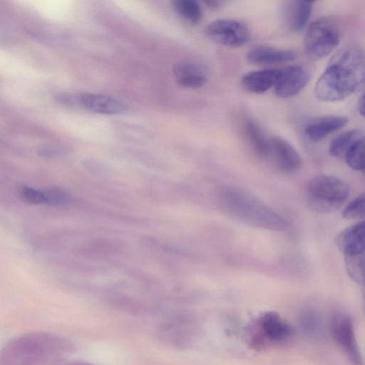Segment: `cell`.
Segmentation results:
<instances>
[{"mask_svg":"<svg viewBox=\"0 0 365 365\" xmlns=\"http://www.w3.org/2000/svg\"><path fill=\"white\" fill-rule=\"evenodd\" d=\"M173 74L177 83L182 87L198 88L205 86L207 78L196 65L183 62L173 66Z\"/></svg>","mask_w":365,"mask_h":365,"instance_id":"16","label":"cell"},{"mask_svg":"<svg viewBox=\"0 0 365 365\" xmlns=\"http://www.w3.org/2000/svg\"><path fill=\"white\" fill-rule=\"evenodd\" d=\"M358 110L361 115H364V95L362 93L358 100Z\"/></svg>","mask_w":365,"mask_h":365,"instance_id":"28","label":"cell"},{"mask_svg":"<svg viewBox=\"0 0 365 365\" xmlns=\"http://www.w3.org/2000/svg\"><path fill=\"white\" fill-rule=\"evenodd\" d=\"M348 120V118L341 115L317 117L305 125L304 132L310 140L318 142L344 128L347 124Z\"/></svg>","mask_w":365,"mask_h":365,"instance_id":"13","label":"cell"},{"mask_svg":"<svg viewBox=\"0 0 365 365\" xmlns=\"http://www.w3.org/2000/svg\"><path fill=\"white\" fill-rule=\"evenodd\" d=\"M309 80V73L304 66H287L279 69V74L274 85V93L282 98L295 96L304 88Z\"/></svg>","mask_w":365,"mask_h":365,"instance_id":"9","label":"cell"},{"mask_svg":"<svg viewBox=\"0 0 365 365\" xmlns=\"http://www.w3.org/2000/svg\"><path fill=\"white\" fill-rule=\"evenodd\" d=\"M364 222H359L339 232L335 237L338 249L346 256L364 254Z\"/></svg>","mask_w":365,"mask_h":365,"instance_id":"12","label":"cell"},{"mask_svg":"<svg viewBox=\"0 0 365 365\" xmlns=\"http://www.w3.org/2000/svg\"><path fill=\"white\" fill-rule=\"evenodd\" d=\"M341 29L332 17L317 18L308 26L304 38L306 56L318 61L329 56L339 44Z\"/></svg>","mask_w":365,"mask_h":365,"instance_id":"5","label":"cell"},{"mask_svg":"<svg viewBox=\"0 0 365 365\" xmlns=\"http://www.w3.org/2000/svg\"><path fill=\"white\" fill-rule=\"evenodd\" d=\"M67 365H90V364H67Z\"/></svg>","mask_w":365,"mask_h":365,"instance_id":"29","label":"cell"},{"mask_svg":"<svg viewBox=\"0 0 365 365\" xmlns=\"http://www.w3.org/2000/svg\"><path fill=\"white\" fill-rule=\"evenodd\" d=\"M222 203L231 215L251 225L274 230L286 227L284 219L245 190L227 188L222 195Z\"/></svg>","mask_w":365,"mask_h":365,"instance_id":"3","label":"cell"},{"mask_svg":"<svg viewBox=\"0 0 365 365\" xmlns=\"http://www.w3.org/2000/svg\"><path fill=\"white\" fill-rule=\"evenodd\" d=\"M296 53L291 50L281 49L269 46H258L247 54V60L255 65H275L292 61Z\"/></svg>","mask_w":365,"mask_h":365,"instance_id":"14","label":"cell"},{"mask_svg":"<svg viewBox=\"0 0 365 365\" xmlns=\"http://www.w3.org/2000/svg\"><path fill=\"white\" fill-rule=\"evenodd\" d=\"M312 4L309 1L293 2L289 24L294 31L300 32L306 26L312 13Z\"/></svg>","mask_w":365,"mask_h":365,"instance_id":"19","label":"cell"},{"mask_svg":"<svg viewBox=\"0 0 365 365\" xmlns=\"http://www.w3.org/2000/svg\"><path fill=\"white\" fill-rule=\"evenodd\" d=\"M300 323L302 328L308 334L319 336L322 332L323 324L318 313L312 310H306L301 314Z\"/></svg>","mask_w":365,"mask_h":365,"instance_id":"22","label":"cell"},{"mask_svg":"<svg viewBox=\"0 0 365 365\" xmlns=\"http://www.w3.org/2000/svg\"><path fill=\"white\" fill-rule=\"evenodd\" d=\"M20 195L23 200L31 204L45 203V196L43 192L24 186L20 190Z\"/></svg>","mask_w":365,"mask_h":365,"instance_id":"26","label":"cell"},{"mask_svg":"<svg viewBox=\"0 0 365 365\" xmlns=\"http://www.w3.org/2000/svg\"><path fill=\"white\" fill-rule=\"evenodd\" d=\"M331 329L334 338L354 365L361 364V357L354 335L351 319L343 313L331 319Z\"/></svg>","mask_w":365,"mask_h":365,"instance_id":"8","label":"cell"},{"mask_svg":"<svg viewBox=\"0 0 365 365\" xmlns=\"http://www.w3.org/2000/svg\"><path fill=\"white\" fill-rule=\"evenodd\" d=\"M364 54L356 45H346L336 51L314 87L316 97L327 102L342 101L364 82Z\"/></svg>","mask_w":365,"mask_h":365,"instance_id":"1","label":"cell"},{"mask_svg":"<svg viewBox=\"0 0 365 365\" xmlns=\"http://www.w3.org/2000/svg\"><path fill=\"white\" fill-rule=\"evenodd\" d=\"M269 141V153L267 159H271L274 166L279 172L289 173L300 168L301 157L287 140L280 137L273 136Z\"/></svg>","mask_w":365,"mask_h":365,"instance_id":"10","label":"cell"},{"mask_svg":"<svg viewBox=\"0 0 365 365\" xmlns=\"http://www.w3.org/2000/svg\"><path fill=\"white\" fill-rule=\"evenodd\" d=\"M259 336L269 342H282L287 340L291 335V328L280 315L274 312H267L262 314L258 320ZM257 341L254 344H256Z\"/></svg>","mask_w":365,"mask_h":365,"instance_id":"11","label":"cell"},{"mask_svg":"<svg viewBox=\"0 0 365 365\" xmlns=\"http://www.w3.org/2000/svg\"><path fill=\"white\" fill-rule=\"evenodd\" d=\"M308 206L319 213H329L340 208L349 196L348 185L341 179L320 175L310 179L305 187Z\"/></svg>","mask_w":365,"mask_h":365,"instance_id":"4","label":"cell"},{"mask_svg":"<svg viewBox=\"0 0 365 365\" xmlns=\"http://www.w3.org/2000/svg\"><path fill=\"white\" fill-rule=\"evenodd\" d=\"M279 74V69H261L245 73L240 83L247 91L262 94L274 87Z\"/></svg>","mask_w":365,"mask_h":365,"instance_id":"15","label":"cell"},{"mask_svg":"<svg viewBox=\"0 0 365 365\" xmlns=\"http://www.w3.org/2000/svg\"><path fill=\"white\" fill-rule=\"evenodd\" d=\"M344 160L347 165L355 170H364V137L355 141L345 152Z\"/></svg>","mask_w":365,"mask_h":365,"instance_id":"20","label":"cell"},{"mask_svg":"<svg viewBox=\"0 0 365 365\" xmlns=\"http://www.w3.org/2000/svg\"><path fill=\"white\" fill-rule=\"evenodd\" d=\"M244 133L256 155L267 160L269 153V141L260 127L252 119H246L242 124Z\"/></svg>","mask_w":365,"mask_h":365,"instance_id":"17","label":"cell"},{"mask_svg":"<svg viewBox=\"0 0 365 365\" xmlns=\"http://www.w3.org/2000/svg\"><path fill=\"white\" fill-rule=\"evenodd\" d=\"M365 197L362 193L350 202L342 211L343 217L348 220L364 218L365 214Z\"/></svg>","mask_w":365,"mask_h":365,"instance_id":"24","label":"cell"},{"mask_svg":"<svg viewBox=\"0 0 365 365\" xmlns=\"http://www.w3.org/2000/svg\"><path fill=\"white\" fill-rule=\"evenodd\" d=\"M204 3L209 8L217 9L219 7H221L225 4V1L220 0H205L204 1Z\"/></svg>","mask_w":365,"mask_h":365,"instance_id":"27","label":"cell"},{"mask_svg":"<svg viewBox=\"0 0 365 365\" xmlns=\"http://www.w3.org/2000/svg\"><path fill=\"white\" fill-rule=\"evenodd\" d=\"M68 339L48 331H31L9 341L0 349V365H50L61 356L72 352Z\"/></svg>","mask_w":365,"mask_h":365,"instance_id":"2","label":"cell"},{"mask_svg":"<svg viewBox=\"0 0 365 365\" xmlns=\"http://www.w3.org/2000/svg\"><path fill=\"white\" fill-rule=\"evenodd\" d=\"M362 137H364V132L360 129L345 131L330 142L329 152L331 155L334 157L344 156L347 149Z\"/></svg>","mask_w":365,"mask_h":365,"instance_id":"18","label":"cell"},{"mask_svg":"<svg viewBox=\"0 0 365 365\" xmlns=\"http://www.w3.org/2000/svg\"><path fill=\"white\" fill-rule=\"evenodd\" d=\"M172 5L178 14L190 23H198L202 18L200 6L195 0H175Z\"/></svg>","mask_w":365,"mask_h":365,"instance_id":"21","label":"cell"},{"mask_svg":"<svg viewBox=\"0 0 365 365\" xmlns=\"http://www.w3.org/2000/svg\"><path fill=\"white\" fill-rule=\"evenodd\" d=\"M205 36L212 41L230 48H239L250 39V30L243 22L232 19H220L207 24Z\"/></svg>","mask_w":365,"mask_h":365,"instance_id":"6","label":"cell"},{"mask_svg":"<svg viewBox=\"0 0 365 365\" xmlns=\"http://www.w3.org/2000/svg\"><path fill=\"white\" fill-rule=\"evenodd\" d=\"M59 100L68 106L99 114H118L125 110V106L121 101L99 93H64L59 96Z\"/></svg>","mask_w":365,"mask_h":365,"instance_id":"7","label":"cell"},{"mask_svg":"<svg viewBox=\"0 0 365 365\" xmlns=\"http://www.w3.org/2000/svg\"><path fill=\"white\" fill-rule=\"evenodd\" d=\"M346 267L350 277L357 283L364 282V255L345 257Z\"/></svg>","mask_w":365,"mask_h":365,"instance_id":"23","label":"cell"},{"mask_svg":"<svg viewBox=\"0 0 365 365\" xmlns=\"http://www.w3.org/2000/svg\"><path fill=\"white\" fill-rule=\"evenodd\" d=\"M45 203L51 205H61L68 200V195L58 188H50L43 192Z\"/></svg>","mask_w":365,"mask_h":365,"instance_id":"25","label":"cell"}]
</instances>
